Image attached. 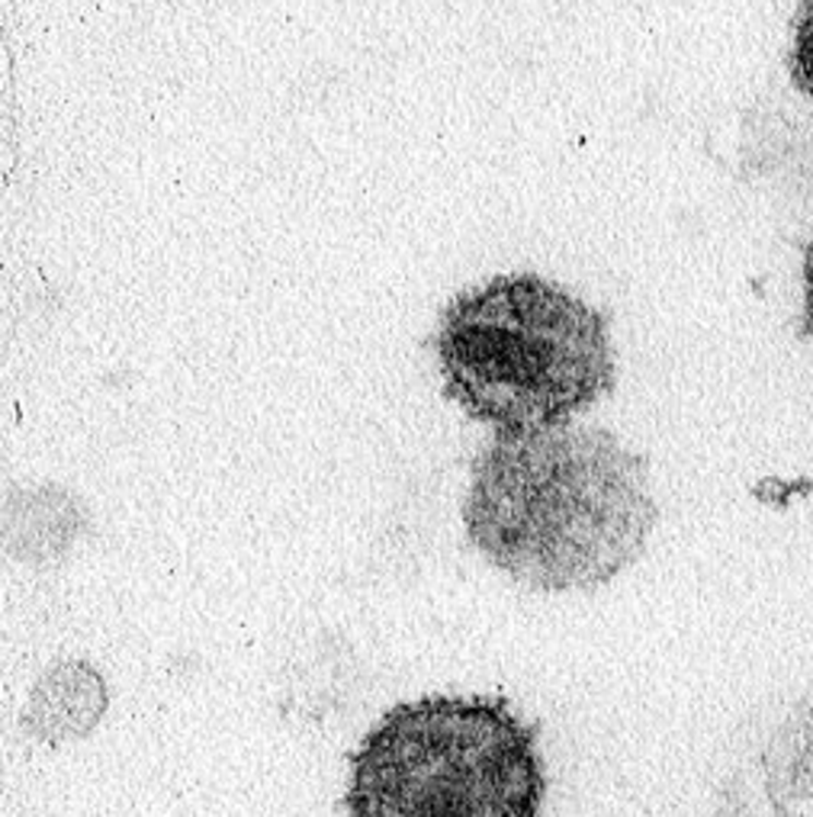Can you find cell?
<instances>
[{
  "label": "cell",
  "instance_id": "obj_1",
  "mask_svg": "<svg viewBox=\"0 0 813 817\" xmlns=\"http://www.w3.org/2000/svg\"><path fill=\"white\" fill-rule=\"evenodd\" d=\"M649 464L601 428L499 431L473 461L469 544L534 592H591L618 580L656 528Z\"/></svg>",
  "mask_w": 813,
  "mask_h": 817
},
{
  "label": "cell",
  "instance_id": "obj_2",
  "mask_svg": "<svg viewBox=\"0 0 813 817\" xmlns=\"http://www.w3.org/2000/svg\"><path fill=\"white\" fill-rule=\"evenodd\" d=\"M434 348L447 396L495 431L566 425L614 387L608 319L534 274L451 299Z\"/></svg>",
  "mask_w": 813,
  "mask_h": 817
},
{
  "label": "cell",
  "instance_id": "obj_3",
  "mask_svg": "<svg viewBox=\"0 0 813 817\" xmlns=\"http://www.w3.org/2000/svg\"><path fill=\"white\" fill-rule=\"evenodd\" d=\"M547 766L502 696L390 708L348 759V817H540Z\"/></svg>",
  "mask_w": 813,
  "mask_h": 817
},
{
  "label": "cell",
  "instance_id": "obj_4",
  "mask_svg": "<svg viewBox=\"0 0 813 817\" xmlns=\"http://www.w3.org/2000/svg\"><path fill=\"white\" fill-rule=\"evenodd\" d=\"M788 71L794 87L813 100V0H804L794 16V36L788 52Z\"/></svg>",
  "mask_w": 813,
  "mask_h": 817
},
{
  "label": "cell",
  "instance_id": "obj_5",
  "mask_svg": "<svg viewBox=\"0 0 813 817\" xmlns=\"http://www.w3.org/2000/svg\"><path fill=\"white\" fill-rule=\"evenodd\" d=\"M801 332L813 342V235L804 251V309H801Z\"/></svg>",
  "mask_w": 813,
  "mask_h": 817
}]
</instances>
